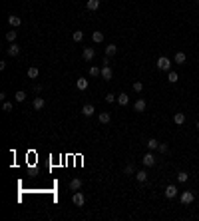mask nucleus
Here are the masks:
<instances>
[{
	"label": "nucleus",
	"instance_id": "f257e3e1",
	"mask_svg": "<svg viewBox=\"0 0 199 221\" xmlns=\"http://www.w3.org/2000/svg\"><path fill=\"white\" fill-rule=\"evenodd\" d=\"M157 68L163 70V72H169V70H171V60L167 56H159L157 58Z\"/></svg>",
	"mask_w": 199,
	"mask_h": 221
},
{
	"label": "nucleus",
	"instance_id": "f03ea898",
	"mask_svg": "<svg viewBox=\"0 0 199 221\" xmlns=\"http://www.w3.org/2000/svg\"><path fill=\"white\" fill-rule=\"evenodd\" d=\"M72 203H74L76 207H82L84 203H86L84 193H82V191H74V195H72Z\"/></svg>",
	"mask_w": 199,
	"mask_h": 221
},
{
	"label": "nucleus",
	"instance_id": "7ed1b4c3",
	"mask_svg": "<svg viewBox=\"0 0 199 221\" xmlns=\"http://www.w3.org/2000/svg\"><path fill=\"white\" fill-rule=\"evenodd\" d=\"M179 199H181V203H183V205H189V203H193V199H195V195H193L191 191H181Z\"/></svg>",
	"mask_w": 199,
	"mask_h": 221
},
{
	"label": "nucleus",
	"instance_id": "20e7f679",
	"mask_svg": "<svg viewBox=\"0 0 199 221\" xmlns=\"http://www.w3.org/2000/svg\"><path fill=\"white\" fill-rule=\"evenodd\" d=\"M143 165H146V168H153L155 165V155H153V152H147L146 155H143Z\"/></svg>",
	"mask_w": 199,
	"mask_h": 221
},
{
	"label": "nucleus",
	"instance_id": "39448f33",
	"mask_svg": "<svg viewBox=\"0 0 199 221\" xmlns=\"http://www.w3.org/2000/svg\"><path fill=\"white\" fill-rule=\"evenodd\" d=\"M112 76H114V72H112V68L107 66V56H106L104 68H102V78H104V80H112Z\"/></svg>",
	"mask_w": 199,
	"mask_h": 221
},
{
	"label": "nucleus",
	"instance_id": "423d86ee",
	"mask_svg": "<svg viewBox=\"0 0 199 221\" xmlns=\"http://www.w3.org/2000/svg\"><path fill=\"white\" fill-rule=\"evenodd\" d=\"M8 24L12 26V28H18V26L22 24V18H20V16H16V14H10V16H8Z\"/></svg>",
	"mask_w": 199,
	"mask_h": 221
},
{
	"label": "nucleus",
	"instance_id": "0eeeda50",
	"mask_svg": "<svg viewBox=\"0 0 199 221\" xmlns=\"http://www.w3.org/2000/svg\"><path fill=\"white\" fill-rule=\"evenodd\" d=\"M94 56H96V50H94V48H84V52H82V58H84L86 62L94 60Z\"/></svg>",
	"mask_w": 199,
	"mask_h": 221
},
{
	"label": "nucleus",
	"instance_id": "6e6552de",
	"mask_svg": "<svg viewBox=\"0 0 199 221\" xmlns=\"http://www.w3.org/2000/svg\"><path fill=\"white\" fill-rule=\"evenodd\" d=\"M70 189H72V191H80V189H82V179H80V177H74V179L70 181Z\"/></svg>",
	"mask_w": 199,
	"mask_h": 221
},
{
	"label": "nucleus",
	"instance_id": "1a4fd4ad",
	"mask_svg": "<svg viewBox=\"0 0 199 221\" xmlns=\"http://www.w3.org/2000/svg\"><path fill=\"white\" fill-rule=\"evenodd\" d=\"M6 54H8V56H12V58H14V56H18V54H20V46H16L14 42H12V44L6 48Z\"/></svg>",
	"mask_w": 199,
	"mask_h": 221
},
{
	"label": "nucleus",
	"instance_id": "9d476101",
	"mask_svg": "<svg viewBox=\"0 0 199 221\" xmlns=\"http://www.w3.org/2000/svg\"><path fill=\"white\" fill-rule=\"evenodd\" d=\"M163 193H165V197H167V199H173V197L177 195V187H175V185H167Z\"/></svg>",
	"mask_w": 199,
	"mask_h": 221
},
{
	"label": "nucleus",
	"instance_id": "9b49d317",
	"mask_svg": "<svg viewBox=\"0 0 199 221\" xmlns=\"http://www.w3.org/2000/svg\"><path fill=\"white\" fill-rule=\"evenodd\" d=\"M146 108H147V104H146V100H142V98H139L136 104H133V110L139 112V114H142V112H146Z\"/></svg>",
	"mask_w": 199,
	"mask_h": 221
},
{
	"label": "nucleus",
	"instance_id": "f8f14e48",
	"mask_svg": "<svg viewBox=\"0 0 199 221\" xmlns=\"http://www.w3.org/2000/svg\"><path fill=\"white\" fill-rule=\"evenodd\" d=\"M94 112H96V110H94V106H92V104H86V106L82 108V114H84L86 118H92V116H94Z\"/></svg>",
	"mask_w": 199,
	"mask_h": 221
},
{
	"label": "nucleus",
	"instance_id": "ddd939ff",
	"mask_svg": "<svg viewBox=\"0 0 199 221\" xmlns=\"http://www.w3.org/2000/svg\"><path fill=\"white\" fill-rule=\"evenodd\" d=\"M147 149H149V152H155V149H157L159 148V142H157V139H155V138H152V139H147Z\"/></svg>",
	"mask_w": 199,
	"mask_h": 221
},
{
	"label": "nucleus",
	"instance_id": "4468645a",
	"mask_svg": "<svg viewBox=\"0 0 199 221\" xmlns=\"http://www.w3.org/2000/svg\"><path fill=\"white\" fill-rule=\"evenodd\" d=\"M76 88H78L80 92H84L86 88H88V80H86V78H78V80H76Z\"/></svg>",
	"mask_w": 199,
	"mask_h": 221
},
{
	"label": "nucleus",
	"instance_id": "2eb2a0df",
	"mask_svg": "<svg viewBox=\"0 0 199 221\" xmlns=\"http://www.w3.org/2000/svg\"><path fill=\"white\" fill-rule=\"evenodd\" d=\"M86 8L92 10V12H94V10H98L100 8V0H88V2H86Z\"/></svg>",
	"mask_w": 199,
	"mask_h": 221
},
{
	"label": "nucleus",
	"instance_id": "dca6fc26",
	"mask_svg": "<svg viewBox=\"0 0 199 221\" xmlns=\"http://www.w3.org/2000/svg\"><path fill=\"white\" fill-rule=\"evenodd\" d=\"M116 102H117L120 106H127V104H130V96H127V94H120Z\"/></svg>",
	"mask_w": 199,
	"mask_h": 221
},
{
	"label": "nucleus",
	"instance_id": "f3484780",
	"mask_svg": "<svg viewBox=\"0 0 199 221\" xmlns=\"http://www.w3.org/2000/svg\"><path fill=\"white\" fill-rule=\"evenodd\" d=\"M173 122L177 123V126H181V123L185 122V114H183V112H177V114L173 116Z\"/></svg>",
	"mask_w": 199,
	"mask_h": 221
},
{
	"label": "nucleus",
	"instance_id": "a211bd4d",
	"mask_svg": "<svg viewBox=\"0 0 199 221\" xmlns=\"http://www.w3.org/2000/svg\"><path fill=\"white\" fill-rule=\"evenodd\" d=\"M44 104H46L44 98H40V96H38V98H34V104H32V106H34V110H42Z\"/></svg>",
	"mask_w": 199,
	"mask_h": 221
},
{
	"label": "nucleus",
	"instance_id": "6ab92c4d",
	"mask_svg": "<svg viewBox=\"0 0 199 221\" xmlns=\"http://www.w3.org/2000/svg\"><path fill=\"white\" fill-rule=\"evenodd\" d=\"M98 120H100L102 123H107V122L112 120V114H110V112H102V114L98 116Z\"/></svg>",
	"mask_w": 199,
	"mask_h": 221
},
{
	"label": "nucleus",
	"instance_id": "aec40b11",
	"mask_svg": "<svg viewBox=\"0 0 199 221\" xmlns=\"http://www.w3.org/2000/svg\"><path fill=\"white\" fill-rule=\"evenodd\" d=\"M92 40L96 42V44L104 42V32H92Z\"/></svg>",
	"mask_w": 199,
	"mask_h": 221
},
{
	"label": "nucleus",
	"instance_id": "412c9836",
	"mask_svg": "<svg viewBox=\"0 0 199 221\" xmlns=\"http://www.w3.org/2000/svg\"><path fill=\"white\" fill-rule=\"evenodd\" d=\"M38 68H36V66H30L28 68V78H32V80H36V78H38Z\"/></svg>",
	"mask_w": 199,
	"mask_h": 221
},
{
	"label": "nucleus",
	"instance_id": "4be33fe9",
	"mask_svg": "<svg viewBox=\"0 0 199 221\" xmlns=\"http://www.w3.org/2000/svg\"><path fill=\"white\" fill-rule=\"evenodd\" d=\"M136 179L139 181V183H143V181H147V171H137V173H136Z\"/></svg>",
	"mask_w": 199,
	"mask_h": 221
},
{
	"label": "nucleus",
	"instance_id": "5701e85b",
	"mask_svg": "<svg viewBox=\"0 0 199 221\" xmlns=\"http://www.w3.org/2000/svg\"><path fill=\"white\" fill-rule=\"evenodd\" d=\"M72 40H74V42H82V40H84V32H82V30H76V32L72 34Z\"/></svg>",
	"mask_w": 199,
	"mask_h": 221
},
{
	"label": "nucleus",
	"instance_id": "b1692460",
	"mask_svg": "<svg viewBox=\"0 0 199 221\" xmlns=\"http://www.w3.org/2000/svg\"><path fill=\"white\" fill-rule=\"evenodd\" d=\"M116 52H117V46H116V44H107V48H106V56H114Z\"/></svg>",
	"mask_w": 199,
	"mask_h": 221
},
{
	"label": "nucleus",
	"instance_id": "393cba45",
	"mask_svg": "<svg viewBox=\"0 0 199 221\" xmlns=\"http://www.w3.org/2000/svg\"><path fill=\"white\" fill-rule=\"evenodd\" d=\"M167 80H169L171 84H175L177 80H179V74H177V72H173V70H169V74H167Z\"/></svg>",
	"mask_w": 199,
	"mask_h": 221
},
{
	"label": "nucleus",
	"instance_id": "a878e982",
	"mask_svg": "<svg viewBox=\"0 0 199 221\" xmlns=\"http://www.w3.org/2000/svg\"><path fill=\"white\" fill-rule=\"evenodd\" d=\"M14 98H16V102H24V100H26V92H24V90H18V92L14 94Z\"/></svg>",
	"mask_w": 199,
	"mask_h": 221
},
{
	"label": "nucleus",
	"instance_id": "bb28decb",
	"mask_svg": "<svg viewBox=\"0 0 199 221\" xmlns=\"http://www.w3.org/2000/svg\"><path fill=\"white\" fill-rule=\"evenodd\" d=\"M187 179H189V175H187V171H179V173H177V181H179V183H185Z\"/></svg>",
	"mask_w": 199,
	"mask_h": 221
},
{
	"label": "nucleus",
	"instance_id": "cd10ccee",
	"mask_svg": "<svg viewBox=\"0 0 199 221\" xmlns=\"http://www.w3.org/2000/svg\"><path fill=\"white\" fill-rule=\"evenodd\" d=\"M90 76H92V78H98V76H102V68H96V66H92V68H90Z\"/></svg>",
	"mask_w": 199,
	"mask_h": 221
},
{
	"label": "nucleus",
	"instance_id": "c85d7f7f",
	"mask_svg": "<svg viewBox=\"0 0 199 221\" xmlns=\"http://www.w3.org/2000/svg\"><path fill=\"white\" fill-rule=\"evenodd\" d=\"M173 60H175V64H183V62H185V54H183V52H177Z\"/></svg>",
	"mask_w": 199,
	"mask_h": 221
},
{
	"label": "nucleus",
	"instance_id": "c756f323",
	"mask_svg": "<svg viewBox=\"0 0 199 221\" xmlns=\"http://www.w3.org/2000/svg\"><path fill=\"white\" fill-rule=\"evenodd\" d=\"M6 40L10 42V44H12V42L16 40V32H14V30H10V32H6Z\"/></svg>",
	"mask_w": 199,
	"mask_h": 221
},
{
	"label": "nucleus",
	"instance_id": "7c9ffc66",
	"mask_svg": "<svg viewBox=\"0 0 199 221\" xmlns=\"http://www.w3.org/2000/svg\"><path fill=\"white\" fill-rule=\"evenodd\" d=\"M157 149H159L161 153H167V152H169V145H167V143H161V142H159V148H157Z\"/></svg>",
	"mask_w": 199,
	"mask_h": 221
},
{
	"label": "nucleus",
	"instance_id": "2f4dec72",
	"mask_svg": "<svg viewBox=\"0 0 199 221\" xmlns=\"http://www.w3.org/2000/svg\"><path fill=\"white\" fill-rule=\"evenodd\" d=\"M123 173H126V175H132V173H133V165H132V163H127V165H126V169H123Z\"/></svg>",
	"mask_w": 199,
	"mask_h": 221
},
{
	"label": "nucleus",
	"instance_id": "473e14b6",
	"mask_svg": "<svg viewBox=\"0 0 199 221\" xmlns=\"http://www.w3.org/2000/svg\"><path fill=\"white\" fill-rule=\"evenodd\" d=\"M117 100V96H114V94H107L106 96V102H107V104H112V102H116Z\"/></svg>",
	"mask_w": 199,
	"mask_h": 221
},
{
	"label": "nucleus",
	"instance_id": "72a5a7b5",
	"mask_svg": "<svg viewBox=\"0 0 199 221\" xmlns=\"http://www.w3.org/2000/svg\"><path fill=\"white\" fill-rule=\"evenodd\" d=\"M2 110H4V112H12V104H10V102H4V104H2Z\"/></svg>",
	"mask_w": 199,
	"mask_h": 221
},
{
	"label": "nucleus",
	"instance_id": "f704fd0d",
	"mask_svg": "<svg viewBox=\"0 0 199 221\" xmlns=\"http://www.w3.org/2000/svg\"><path fill=\"white\" fill-rule=\"evenodd\" d=\"M133 90H136V92H142V90H143V84H142V82H133Z\"/></svg>",
	"mask_w": 199,
	"mask_h": 221
},
{
	"label": "nucleus",
	"instance_id": "c9c22d12",
	"mask_svg": "<svg viewBox=\"0 0 199 221\" xmlns=\"http://www.w3.org/2000/svg\"><path fill=\"white\" fill-rule=\"evenodd\" d=\"M197 130H199V122H197Z\"/></svg>",
	"mask_w": 199,
	"mask_h": 221
},
{
	"label": "nucleus",
	"instance_id": "e433bc0d",
	"mask_svg": "<svg viewBox=\"0 0 199 221\" xmlns=\"http://www.w3.org/2000/svg\"><path fill=\"white\" fill-rule=\"evenodd\" d=\"M197 2H199V0H197Z\"/></svg>",
	"mask_w": 199,
	"mask_h": 221
}]
</instances>
